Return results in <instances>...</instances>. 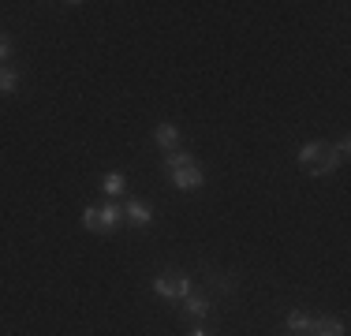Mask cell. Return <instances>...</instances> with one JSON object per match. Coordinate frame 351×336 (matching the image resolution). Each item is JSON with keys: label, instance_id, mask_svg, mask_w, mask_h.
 <instances>
[{"label": "cell", "instance_id": "1", "mask_svg": "<svg viewBox=\"0 0 351 336\" xmlns=\"http://www.w3.org/2000/svg\"><path fill=\"white\" fill-rule=\"evenodd\" d=\"M123 224V209L116 206V202H108V206H86L82 209V228L86 232H101V235H108V232H116Z\"/></svg>", "mask_w": 351, "mask_h": 336}, {"label": "cell", "instance_id": "2", "mask_svg": "<svg viewBox=\"0 0 351 336\" xmlns=\"http://www.w3.org/2000/svg\"><path fill=\"white\" fill-rule=\"evenodd\" d=\"M154 291L161 299H172V302H180L183 296H191V280L183 273H157L154 276Z\"/></svg>", "mask_w": 351, "mask_h": 336}, {"label": "cell", "instance_id": "3", "mask_svg": "<svg viewBox=\"0 0 351 336\" xmlns=\"http://www.w3.org/2000/svg\"><path fill=\"white\" fill-rule=\"evenodd\" d=\"M169 180H172V187H180V191H198L206 183V172L195 161H187V165L169 168Z\"/></svg>", "mask_w": 351, "mask_h": 336}, {"label": "cell", "instance_id": "4", "mask_svg": "<svg viewBox=\"0 0 351 336\" xmlns=\"http://www.w3.org/2000/svg\"><path fill=\"white\" fill-rule=\"evenodd\" d=\"M123 224H131V228H149L154 224V206L142 198H128L123 202Z\"/></svg>", "mask_w": 351, "mask_h": 336}, {"label": "cell", "instance_id": "5", "mask_svg": "<svg viewBox=\"0 0 351 336\" xmlns=\"http://www.w3.org/2000/svg\"><path fill=\"white\" fill-rule=\"evenodd\" d=\"M306 336H348L344 317H337V314H314L311 333H306Z\"/></svg>", "mask_w": 351, "mask_h": 336}, {"label": "cell", "instance_id": "6", "mask_svg": "<svg viewBox=\"0 0 351 336\" xmlns=\"http://www.w3.org/2000/svg\"><path fill=\"white\" fill-rule=\"evenodd\" d=\"M210 310H213V307H210V299L195 296V291L180 299V314H183V317H191V322H206V317H210Z\"/></svg>", "mask_w": 351, "mask_h": 336}, {"label": "cell", "instance_id": "7", "mask_svg": "<svg viewBox=\"0 0 351 336\" xmlns=\"http://www.w3.org/2000/svg\"><path fill=\"white\" fill-rule=\"evenodd\" d=\"M154 142L165 149V154H169V149H176V146H180V128H176L172 120L157 123V128H154Z\"/></svg>", "mask_w": 351, "mask_h": 336}, {"label": "cell", "instance_id": "8", "mask_svg": "<svg viewBox=\"0 0 351 336\" xmlns=\"http://www.w3.org/2000/svg\"><path fill=\"white\" fill-rule=\"evenodd\" d=\"M340 165H344V161L337 157V149H332V146H325V154L317 157V161H314L311 168H306V172H311V176H332Z\"/></svg>", "mask_w": 351, "mask_h": 336}, {"label": "cell", "instance_id": "9", "mask_svg": "<svg viewBox=\"0 0 351 336\" xmlns=\"http://www.w3.org/2000/svg\"><path fill=\"white\" fill-rule=\"evenodd\" d=\"M19 67H12V64H8V67H0V97H12L15 94V90H19Z\"/></svg>", "mask_w": 351, "mask_h": 336}, {"label": "cell", "instance_id": "10", "mask_svg": "<svg viewBox=\"0 0 351 336\" xmlns=\"http://www.w3.org/2000/svg\"><path fill=\"white\" fill-rule=\"evenodd\" d=\"M311 322H314V314H303V310H291V314L284 317L288 333H295V336H306V333H311Z\"/></svg>", "mask_w": 351, "mask_h": 336}, {"label": "cell", "instance_id": "11", "mask_svg": "<svg viewBox=\"0 0 351 336\" xmlns=\"http://www.w3.org/2000/svg\"><path fill=\"white\" fill-rule=\"evenodd\" d=\"M325 146H329L325 139H314V142H306V146H299V165H303V168H311V165L317 161V157L325 154Z\"/></svg>", "mask_w": 351, "mask_h": 336}, {"label": "cell", "instance_id": "12", "mask_svg": "<svg viewBox=\"0 0 351 336\" xmlns=\"http://www.w3.org/2000/svg\"><path fill=\"white\" fill-rule=\"evenodd\" d=\"M101 191L108 198H116V195H128V176L123 172H108L105 180H101Z\"/></svg>", "mask_w": 351, "mask_h": 336}, {"label": "cell", "instance_id": "13", "mask_svg": "<svg viewBox=\"0 0 351 336\" xmlns=\"http://www.w3.org/2000/svg\"><path fill=\"white\" fill-rule=\"evenodd\" d=\"M187 161H195V157L183 154V149H169V154H165V172H169V168H176V165H187Z\"/></svg>", "mask_w": 351, "mask_h": 336}, {"label": "cell", "instance_id": "14", "mask_svg": "<svg viewBox=\"0 0 351 336\" xmlns=\"http://www.w3.org/2000/svg\"><path fill=\"white\" fill-rule=\"evenodd\" d=\"M8 64H12V38L0 30V67H8Z\"/></svg>", "mask_w": 351, "mask_h": 336}, {"label": "cell", "instance_id": "15", "mask_svg": "<svg viewBox=\"0 0 351 336\" xmlns=\"http://www.w3.org/2000/svg\"><path fill=\"white\" fill-rule=\"evenodd\" d=\"M332 149H337V157H340V161H348V154H351V142H348V134H344V139H337V146H332Z\"/></svg>", "mask_w": 351, "mask_h": 336}, {"label": "cell", "instance_id": "16", "mask_svg": "<svg viewBox=\"0 0 351 336\" xmlns=\"http://www.w3.org/2000/svg\"><path fill=\"white\" fill-rule=\"evenodd\" d=\"M191 336H210V333H206V329H195V333H191Z\"/></svg>", "mask_w": 351, "mask_h": 336}, {"label": "cell", "instance_id": "17", "mask_svg": "<svg viewBox=\"0 0 351 336\" xmlns=\"http://www.w3.org/2000/svg\"><path fill=\"white\" fill-rule=\"evenodd\" d=\"M288 336H295V333H288Z\"/></svg>", "mask_w": 351, "mask_h": 336}]
</instances>
